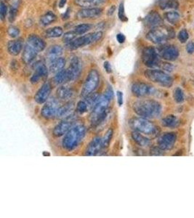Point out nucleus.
<instances>
[{
    "label": "nucleus",
    "instance_id": "49",
    "mask_svg": "<svg viewBox=\"0 0 194 218\" xmlns=\"http://www.w3.org/2000/svg\"><path fill=\"white\" fill-rule=\"evenodd\" d=\"M116 95H117V101H118V104H119V106H121L122 104H123V93H122L121 91H118L116 92Z\"/></svg>",
    "mask_w": 194,
    "mask_h": 218
},
{
    "label": "nucleus",
    "instance_id": "19",
    "mask_svg": "<svg viewBox=\"0 0 194 218\" xmlns=\"http://www.w3.org/2000/svg\"><path fill=\"white\" fill-rule=\"evenodd\" d=\"M50 92H51V86L50 83H44L36 92L34 96V100L39 104L44 103L48 100Z\"/></svg>",
    "mask_w": 194,
    "mask_h": 218
},
{
    "label": "nucleus",
    "instance_id": "45",
    "mask_svg": "<svg viewBox=\"0 0 194 218\" xmlns=\"http://www.w3.org/2000/svg\"><path fill=\"white\" fill-rule=\"evenodd\" d=\"M7 13V7L6 5V4L3 1H1L0 3V16H1V20H5L6 15Z\"/></svg>",
    "mask_w": 194,
    "mask_h": 218
},
{
    "label": "nucleus",
    "instance_id": "37",
    "mask_svg": "<svg viewBox=\"0 0 194 218\" xmlns=\"http://www.w3.org/2000/svg\"><path fill=\"white\" fill-rule=\"evenodd\" d=\"M91 28H92V25L84 23V24H79L78 26H75L73 31L77 35H82L88 32L89 30H90Z\"/></svg>",
    "mask_w": 194,
    "mask_h": 218
},
{
    "label": "nucleus",
    "instance_id": "52",
    "mask_svg": "<svg viewBox=\"0 0 194 218\" xmlns=\"http://www.w3.org/2000/svg\"><path fill=\"white\" fill-rule=\"evenodd\" d=\"M104 69L106 70V71L108 73H110L112 72V69H111V66H110V64L108 61H105L104 64Z\"/></svg>",
    "mask_w": 194,
    "mask_h": 218
},
{
    "label": "nucleus",
    "instance_id": "16",
    "mask_svg": "<svg viewBox=\"0 0 194 218\" xmlns=\"http://www.w3.org/2000/svg\"><path fill=\"white\" fill-rule=\"evenodd\" d=\"M34 73L30 79L31 82L33 85L38 83L41 79L46 77L48 74V70L47 69L46 66L42 62H36L34 64Z\"/></svg>",
    "mask_w": 194,
    "mask_h": 218
},
{
    "label": "nucleus",
    "instance_id": "26",
    "mask_svg": "<svg viewBox=\"0 0 194 218\" xmlns=\"http://www.w3.org/2000/svg\"><path fill=\"white\" fill-rule=\"evenodd\" d=\"M106 0H74L76 5L83 8H92L105 2Z\"/></svg>",
    "mask_w": 194,
    "mask_h": 218
},
{
    "label": "nucleus",
    "instance_id": "28",
    "mask_svg": "<svg viewBox=\"0 0 194 218\" xmlns=\"http://www.w3.org/2000/svg\"><path fill=\"white\" fill-rule=\"evenodd\" d=\"M65 60L63 58H58L52 62L50 66V71L51 73H58L65 67Z\"/></svg>",
    "mask_w": 194,
    "mask_h": 218
},
{
    "label": "nucleus",
    "instance_id": "33",
    "mask_svg": "<svg viewBox=\"0 0 194 218\" xmlns=\"http://www.w3.org/2000/svg\"><path fill=\"white\" fill-rule=\"evenodd\" d=\"M161 9H177L179 4L176 0H159Z\"/></svg>",
    "mask_w": 194,
    "mask_h": 218
},
{
    "label": "nucleus",
    "instance_id": "54",
    "mask_svg": "<svg viewBox=\"0 0 194 218\" xmlns=\"http://www.w3.org/2000/svg\"><path fill=\"white\" fill-rule=\"evenodd\" d=\"M65 3H66V0H61L59 3L60 7H63V6L65 5Z\"/></svg>",
    "mask_w": 194,
    "mask_h": 218
},
{
    "label": "nucleus",
    "instance_id": "15",
    "mask_svg": "<svg viewBox=\"0 0 194 218\" xmlns=\"http://www.w3.org/2000/svg\"><path fill=\"white\" fill-rule=\"evenodd\" d=\"M176 142V135L172 132L162 135L158 140V146L163 151L171 150Z\"/></svg>",
    "mask_w": 194,
    "mask_h": 218
},
{
    "label": "nucleus",
    "instance_id": "24",
    "mask_svg": "<svg viewBox=\"0 0 194 218\" xmlns=\"http://www.w3.org/2000/svg\"><path fill=\"white\" fill-rule=\"evenodd\" d=\"M23 50V43L21 40H11L7 44V51L13 56L21 53Z\"/></svg>",
    "mask_w": 194,
    "mask_h": 218
},
{
    "label": "nucleus",
    "instance_id": "38",
    "mask_svg": "<svg viewBox=\"0 0 194 218\" xmlns=\"http://www.w3.org/2000/svg\"><path fill=\"white\" fill-rule=\"evenodd\" d=\"M77 34H76V32L74 31H70V32H68L66 33H65L63 35V38H62V40L64 43L68 44L69 42H72L73 40H74L76 38Z\"/></svg>",
    "mask_w": 194,
    "mask_h": 218
},
{
    "label": "nucleus",
    "instance_id": "53",
    "mask_svg": "<svg viewBox=\"0 0 194 218\" xmlns=\"http://www.w3.org/2000/svg\"><path fill=\"white\" fill-rule=\"evenodd\" d=\"M115 10H116V7L114 5H113L112 7H110V9L108 10L107 15H109V16H110V15H112L114 14V13L115 12Z\"/></svg>",
    "mask_w": 194,
    "mask_h": 218
},
{
    "label": "nucleus",
    "instance_id": "9",
    "mask_svg": "<svg viewBox=\"0 0 194 218\" xmlns=\"http://www.w3.org/2000/svg\"><path fill=\"white\" fill-rule=\"evenodd\" d=\"M142 61L145 66L151 69L159 68L162 63L160 56L157 50L153 47H147L144 48L142 52Z\"/></svg>",
    "mask_w": 194,
    "mask_h": 218
},
{
    "label": "nucleus",
    "instance_id": "17",
    "mask_svg": "<svg viewBox=\"0 0 194 218\" xmlns=\"http://www.w3.org/2000/svg\"><path fill=\"white\" fill-rule=\"evenodd\" d=\"M145 26L150 28H154L162 26L163 20L161 15L156 11H151L144 18Z\"/></svg>",
    "mask_w": 194,
    "mask_h": 218
},
{
    "label": "nucleus",
    "instance_id": "50",
    "mask_svg": "<svg viewBox=\"0 0 194 218\" xmlns=\"http://www.w3.org/2000/svg\"><path fill=\"white\" fill-rule=\"evenodd\" d=\"M186 50L189 54H192L194 51V43L193 42H190L186 46Z\"/></svg>",
    "mask_w": 194,
    "mask_h": 218
},
{
    "label": "nucleus",
    "instance_id": "51",
    "mask_svg": "<svg viewBox=\"0 0 194 218\" xmlns=\"http://www.w3.org/2000/svg\"><path fill=\"white\" fill-rule=\"evenodd\" d=\"M116 39H117L119 43L122 44L125 42L126 37L123 34H118L117 35H116Z\"/></svg>",
    "mask_w": 194,
    "mask_h": 218
},
{
    "label": "nucleus",
    "instance_id": "42",
    "mask_svg": "<svg viewBox=\"0 0 194 218\" xmlns=\"http://www.w3.org/2000/svg\"><path fill=\"white\" fill-rule=\"evenodd\" d=\"M7 34L12 38H16L20 34V30L16 26H10L7 29Z\"/></svg>",
    "mask_w": 194,
    "mask_h": 218
},
{
    "label": "nucleus",
    "instance_id": "48",
    "mask_svg": "<svg viewBox=\"0 0 194 218\" xmlns=\"http://www.w3.org/2000/svg\"><path fill=\"white\" fill-rule=\"evenodd\" d=\"M162 151L159 147H154L151 149V156H161L162 155Z\"/></svg>",
    "mask_w": 194,
    "mask_h": 218
},
{
    "label": "nucleus",
    "instance_id": "7",
    "mask_svg": "<svg viewBox=\"0 0 194 218\" xmlns=\"http://www.w3.org/2000/svg\"><path fill=\"white\" fill-rule=\"evenodd\" d=\"M102 36L103 32H92L90 33V34L81 36L80 37L76 38L72 42L65 44V47H66L67 49L70 50H74L94 43L97 41H99L102 38Z\"/></svg>",
    "mask_w": 194,
    "mask_h": 218
},
{
    "label": "nucleus",
    "instance_id": "23",
    "mask_svg": "<svg viewBox=\"0 0 194 218\" xmlns=\"http://www.w3.org/2000/svg\"><path fill=\"white\" fill-rule=\"evenodd\" d=\"M74 108V103L73 102H69L59 107L57 113V117L59 118H65L71 116V112Z\"/></svg>",
    "mask_w": 194,
    "mask_h": 218
},
{
    "label": "nucleus",
    "instance_id": "8",
    "mask_svg": "<svg viewBox=\"0 0 194 218\" xmlns=\"http://www.w3.org/2000/svg\"><path fill=\"white\" fill-rule=\"evenodd\" d=\"M100 83V74L95 69L90 70L85 79L82 89L81 91V96L86 98L87 96L95 92Z\"/></svg>",
    "mask_w": 194,
    "mask_h": 218
},
{
    "label": "nucleus",
    "instance_id": "21",
    "mask_svg": "<svg viewBox=\"0 0 194 218\" xmlns=\"http://www.w3.org/2000/svg\"><path fill=\"white\" fill-rule=\"evenodd\" d=\"M27 44L32 47L37 52H42L45 49L46 44L42 39L36 34H32L27 39Z\"/></svg>",
    "mask_w": 194,
    "mask_h": 218
},
{
    "label": "nucleus",
    "instance_id": "14",
    "mask_svg": "<svg viewBox=\"0 0 194 218\" xmlns=\"http://www.w3.org/2000/svg\"><path fill=\"white\" fill-rule=\"evenodd\" d=\"M59 108L58 102L55 100H49L45 103L41 110V115L44 118L50 119L57 116V113Z\"/></svg>",
    "mask_w": 194,
    "mask_h": 218
},
{
    "label": "nucleus",
    "instance_id": "40",
    "mask_svg": "<svg viewBox=\"0 0 194 218\" xmlns=\"http://www.w3.org/2000/svg\"><path fill=\"white\" fill-rule=\"evenodd\" d=\"M173 96H174V100H175L177 103H182L184 100L183 92L180 87H177V88L174 89Z\"/></svg>",
    "mask_w": 194,
    "mask_h": 218
},
{
    "label": "nucleus",
    "instance_id": "47",
    "mask_svg": "<svg viewBox=\"0 0 194 218\" xmlns=\"http://www.w3.org/2000/svg\"><path fill=\"white\" fill-rule=\"evenodd\" d=\"M159 68H161L162 70H164V71L170 72V71H172V70L174 69V66H172V64L169 63H164V62H162Z\"/></svg>",
    "mask_w": 194,
    "mask_h": 218
},
{
    "label": "nucleus",
    "instance_id": "39",
    "mask_svg": "<svg viewBox=\"0 0 194 218\" xmlns=\"http://www.w3.org/2000/svg\"><path fill=\"white\" fill-rule=\"evenodd\" d=\"M99 97L100 96H99L98 94L95 92H93L91 95H89V96H87L85 99H86V103L87 105H88V107H90V108H92L95 105L97 101H98Z\"/></svg>",
    "mask_w": 194,
    "mask_h": 218
},
{
    "label": "nucleus",
    "instance_id": "5",
    "mask_svg": "<svg viewBox=\"0 0 194 218\" xmlns=\"http://www.w3.org/2000/svg\"><path fill=\"white\" fill-rule=\"evenodd\" d=\"M129 126L135 131L146 135H154L157 132V127L145 118L136 117L129 120Z\"/></svg>",
    "mask_w": 194,
    "mask_h": 218
},
{
    "label": "nucleus",
    "instance_id": "13",
    "mask_svg": "<svg viewBox=\"0 0 194 218\" xmlns=\"http://www.w3.org/2000/svg\"><path fill=\"white\" fill-rule=\"evenodd\" d=\"M81 71V63L78 57L74 56L71 59L70 65L66 69L68 75V81L75 80L79 77Z\"/></svg>",
    "mask_w": 194,
    "mask_h": 218
},
{
    "label": "nucleus",
    "instance_id": "20",
    "mask_svg": "<svg viewBox=\"0 0 194 218\" xmlns=\"http://www.w3.org/2000/svg\"><path fill=\"white\" fill-rule=\"evenodd\" d=\"M103 9L99 7H92V8H83L80 9L77 13V17L80 19L93 18L102 14Z\"/></svg>",
    "mask_w": 194,
    "mask_h": 218
},
{
    "label": "nucleus",
    "instance_id": "11",
    "mask_svg": "<svg viewBox=\"0 0 194 218\" xmlns=\"http://www.w3.org/2000/svg\"><path fill=\"white\" fill-rule=\"evenodd\" d=\"M131 90L132 94L138 98L153 95L155 92L154 87L151 86L146 83L140 82V81L134 83L132 86Z\"/></svg>",
    "mask_w": 194,
    "mask_h": 218
},
{
    "label": "nucleus",
    "instance_id": "44",
    "mask_svg": "<svg viewBox=\"0 0 194 218\" xmlns=\"http://www.w3.org/2000/svg\"><path fill=\"white\" fill-rule=\"evenodd\" d=\"M177 37L181 43H185L188 39L189 34L185 29H182L179 32V34H178Z\"/></svg>",
    "mask_w": 194,
    "mask_h": 218
},
{
    "label": "nucleus",
    "instance_id": "2",
    "mask_svg": "<svg viewBox=\"0 0 194 218\" xmlns=\"http://www.w3.org/2000/svg\"><path fill=\"white\" fill-rule=\"evenodd\" d=\"M134 112L143 118H156L161 114L162 106L154 100L144 99L140 100L133 103Z\"/></svg>",
    "mask_w": 194,
    "mask_h": 218
},
{
    "label": "nucleus",
    "instance_id": "27",
    "mask_svg": "<svg viewBox=\"0 0 194 218\" xmlns=\"http://www.w3.org/2000/svg\"><path fill=\"white\" fill-rule=\"evenodd\" d=\"M63 54V48L60 45H53L50 47L47 52V57L50 61L52 62L57 58H60V56Z\"/></svg>",
    "mask_w": 194,
    "mask_h": 218
},
{
    "label": "nucleus",
    "instance_id": "43",
    "mask_svg": "<svg viewBox=\"0 0 194 218\" xmlns=\"http://www.w3.org/2000/svg\"><path fill=\"white\" fill-rule=\"evenodd\" d=\"M118 15H119L120 21H123V22H125V21H128V17H127V15H126V14H125V5H124V2H121V4H120L119 7V12H118Z\"/></svg>",
    "mask_w": 194,
    "mask_h": 218
},
{
    "label": "nucleus",
    "instance_id": "32",
    "mask_svg": "<svg viewBox=\"0 0 194 218\" xmlns=\"http://www.w3.org/2000/svg\"><path fill=\"white\" fill-rule=\"evenodd\" d=\"M63 28L61 27L55 26L53 28H49L44 32V35L47 38H57L60 37L63 34Z\"/></svg>",
    "mask_w": 194,
    "mask_h": 218
},
{
    "label": "nucleus",
    "instance_id": "30",
    "mask_svg": "<svg viewBox=\"0 0 194 218\" xmlns=\"http://www.w3.org/2000/svg\"><path fill=\"white\" fill-rule=\"evenodd\" d=\"M73 95L72 89L69 88L68 87L61 86L57 90V97L61 100H65L70 99Z\"/></svg>",
    "mask_w": 194,
    "mask_h": 218
},
{
    "label": "nucleus",
    "instance_id": "34",
    "mask_svg": "<svg viewBox=\"0 0 194 218\" xmlns=\"http://www.w3.org/2000/svg\"><path fill=\"white\" fill-rule=\"evenodd\" d=\"M54 81L56 85H62L64 82L68 81V75L66 69H63L58 73H56L54 77Z\"/></svg>",
    "mask_w": 194,
    "mask_h": 218
},
{
    "label": "nucleus",
    "instance_id": "6",
    "mask_svg": "<svg viewBox=\"0 0 194 218\" xmlns=\"http://www.w3.org/2000/svg\"><path fill=\"white\" fill-rule=\"evenodd\" d=\"M145 77L151 81L164 87H170L173 84V79L166 72L162 70L151 69L145 71Z\"/></svg>",
    "mask_w": 194,
    "mask_h": 218
},
{
    "label": "nucleus",
    "instance_id": "35",
    "mask_svg": "<svg viewBox=\"0 0 194 218\" xmlns=\"http://www.w3.org/2000/svg\"><path fill=\"white\" fill-rule=\"evenodd\" d=\"M164 17L169 23L175 24L180 20V15L176 11H169L164 14Z\"/></svg>",
    "mask_w": 194,
    "mask_h": 218
},
{
    "label": "nucleus",
    "instance_id": "1",
    "mask_svg": "<svg viewBox=\"0 0 194 218\" xmlns=\"http://www.w3.org/2000/svg\"><path fill=\"white\" fill-rule=\"evenodd\" d=\"M114 98V91L112 87L108 86L103 95L99 97L98 101L92 108L90 114V123L93 126H98L103 122L108 113V106Z\"/></svg>",
    "mask_w": 194,
    "mask_h": 218
},
{
    "label": "nucleus",
    "instance_id": "31",
    "mask_svg": "<svg viewBox=\"0 0 194 218\" xmlns=\"http://www.w3.org/2000/svg\"><path fill=\"white\" fill-rule=\"evenodd\" d=\"M56 20V15L51 11L47 12L40 18V24L42 26H48Z\"/></svg>",
    "mask_w": 194,
    "mask_h": 218
},
{
    "label": "nucleus",
    "instance_id": "46",
    "mask_svg": "<svg viewBox=\"0 0 194 218\" xmlns=\"http://www.w3.org/2000/svg\"><path fill=\"white\" fill-rule=\"evenodd\" d=\"M17 5H13L10 7V9H9V22H13L15 19V17H16L17 15Z\"/></svg>",
    "mask_w": 194,
    "mask_h": 218
},
{
    "label": "nucleus",
    "instance_id": "41",
    "mask_svg": "<svg viewBox=\"0 0 194 218\" xmlns=\"http://www.w3.org/2000/svg\"><path fill=\"white\" fill-rule=\"evenodd\" d=\"M87 109H88V105H87L86 101L80 100L76 104V111L79 114H82L87 112Z\"/></svg>",
    "mask_w": 194,
    "mask_h": 218
},
{
    "label": "nucleus",
    "instance_id": "18",
    "mask_svg": "<svg viewBox=\"0 0 194 218\" xmlns=\"http://www.w3.org/2000/svg\"><path fill=\"white\" fill-rule=\"evenodd\" d=\"M103 149L102 138L100 137H96L91 141V142L87 145L85 150V156H92L98 154L99 152Z\"/></svg>",
    "mask_w": 194,
    "mask_h": 218
},
{
    "label": "nucleus",
    "instance_id": "36",
    "mask_svg": "<svg viewBox=\"0 0 194 218\" xmlns=\"http://www.w3.org/2000/svg\"><path fill=\"white\" fill-rule=\"evenodd\" d=\"M114 131L111 128L108 129L107 132H106L103 137L102 138V144H103V149H106L110 145V141H111L112 137H113Z\"/></svg>",
    "mask_w": 194,
    "mask_h": 218
},
{
    "label": "nucleus",
    "instance_id": "29",
    "mask_svg": "<svg viewBox=\"0 0 194 218\" xmlns=\"http://www.w3.org/2000/svg\"><path fill=\"white\" fill-rule=\"evenodd\" d=\"M179 119L173 115H170V116H166L165 118H164L162 120V124L163 126L171 128V129L177 127L179 125Z\"/></svg>",
    "mask_w": 194,
    "mask_h": 218
},
{
    "label": "nucleus",
    "instance_id": "12",
    "mask_svg": "<svg viewBox=\"0 0 194 218\" xmlns=\"http://www.w3.org/2000/svg\"><path fill=\"white\" fill-rule=\"evenodd\" d=\"M157 52L161 58L168 61H174L179 56V50L174 45L162 46Z\"/></svg>",
    "mask_w": 194,
    "mask_h": 218
},
{
    "label": "nucleus",
    "instance_id": "22",
    "mask_svg": "<svg viewBox=\"0 0 194 218\" xmlns=\"http://www.w3.org/2000/svg\"><path fill=\"white\" fill-rule=\"evenodd\" d=\"M38 52L31 47L28 44H26L24 47L22 54V60L26 64H30L34 61L37 56Z\"/></svg>",
    "mask_w": 194,
    "mask_h": 218
},
{
    "label": "nucleus",
    "instance_id": "4",
    "mask_svg": "<svg viewBox=\"0 0 194 218\" xmlns=\"http://www.w3.org/2000/svg\"><path fill=\"white\" fill-rule=\"evenodd\" d=\"M174 36V33L172 28L162 26L152 28L146 34V38L156 44H162Z\"/></svg>",
    "mask_w": 194,
    "mask_h": 218
},
{
    "label": "nucleus",
    "instance_id": "3",
    "mask_svg": "<svg viewBox=\"0 0 194 218\" xmlns=\"http://www.w3.org/2000/svg\"><path fill=\"white\" fill-rule=\"evenodd\" d=\"M86 129L83 125L73 126L64 136L62 141V146L65 151L74 150L84 139Z\"/></svg>",
    "mask_w": 194,
    "mask_h": 218
},
{
    "label": "nucleus",
    "instance_id": "10",
    "mask_svg": "<svg viewBox=\"0 0 194 218\" xmlns=\"http://www.w3.org/2000/svg\"><path fill=\"white\" fill-rule=\"evenodd\" d=\"M76 118L72 116L64 118L61 122L58 124L53 130V135L55 137H61L65 135L73 126H75Z\"/></svg>",
    "mask_w": 194,
    "mask_h": 218
},
{
    "label": "nucleus",
    "instance_id": "25",
    "mask_svg": "<svg viewBox=\"0 0 194 218\" xmlns=\"http://www.w3.org/2000/svg\"><path fill=\"white\" fill-rule=\"evenodd\" d=\"M131 136L134 142H135V143H137L138 145H140V146L147 147L150 145V140H149L148 137H145V136L143 135L140 132L134 130V131L132 132Z\"/></svg>",
    "mask_w": 194,
    "mask_h": 218
}]
</instances>
